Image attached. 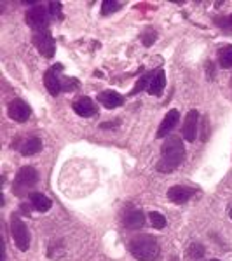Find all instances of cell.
<instances>
[{
	"instance_id": "obj_1",
	"label": "cell",
	"mask_w": 232,
	"mask_h": 261,
	"mask_svg": "<svg viewBox=\"0 0 232 261\" xmlns=\"http://www.w3.org/2000/svg\"><path fill=\"white\" fill-rule=\"evenodd\" d=\"M183 157H185V148H183L182 138L170 136L164 141V145L161 148V159H159V162H157V171L173 172L182 164Z\"/></svg>"
},
{
	"instance_id": "obj_2",
	"label": "cell",
	"mask_w": 232,
	"mask_h": 261,
	"mask_svg": "<svg viewBox=\"0 0 232 261\" xmlns=\"http://www.w3.org/2000/svg\"><path fill=\"white\" fill-rule=\"evenodd\" d=\"M159 251V242L152 235H138L129 242V252L140 261L157 259Z\"/></svg>"
},
{
	"instance_id": "obj_3",
	"label": "cell",
	"mask_w": 232,
	"mask_h": 261,
	"mask_svg": "<svg viewBox=\"0 0 232 261\" xmlns=\"http://www.w3.org/2000/svg\"><path fill=\"white\" fill-rule=\"evenodd\" d=\"M11 235L19 251H28V247H30V233H28L25 221L21 220L18 214H12L11 218Z\"/></svg>"
},
{
	"instance_id": "obj_4",
	"label": "cell",
	"mask_w": 232,
	"mask_h": 261,
	"mask_svg": "<svg viewBox=\"0 0 232 261\" xmlns=\"http://www.w3.org/2000/svg\"><path fill=\"white\" fill-rule=\"evenodd\" d=\"M39 181V172L33 169L32 166H25L21 167L16 174V179H14V190L16 192H21V190H28L32 188L33 185H37Z\"/></svg>"
},
{
	"instance_id": "obj_5",
	"label": "cell",
	"mask_w": 232,
	"mask_h": 261,
	"mask_svg": "<svg viewBox=\"0 0 232 261\" xmlns=\"http://www.w3.org/2000/svg\"><path fill=\"white\" fill-rule=\"evenodd\" d=\"M33 45L45 58H53L54 53H56V44H54V39L51 37V33L48 30L37 32L33 35Z\"/></svg>"
},
{
	"instance_id": "obj_6",
	"label": "cell",
	"mask_w": 232,
	"mask_h": 261,
	"mask_svg": "<svg viewBox=\"0 0 232 261\" xmlns=\"http://www.w3.org/2000/svg\"><path fill=\"white\" fill-rule=\"evenodd\" d=\"M25 19H27V23L30 28L42 32V28H45L49 23V14L44 6H33L32 9H28Z\"/></svg>"
},
{
	"instance_id": "obj_7",
	"label": "cell",
	"mask_w": 232,
	"mask_h": 261,
	"mask_svg": "<svg viewBox=\"0 0 232 261\" xmlns=\"http://www.w3.org/2000/svg\"><path fill=\"white\" fill-rule=\"evenodd\" d=\"M7 113L14 122H27L30 119L32 110L23 99H14L9 103V108H7Z\"/></svg>"
},
{
	"instance_id": "obj_8",
	"label": "cell",
	"mask_w": 232,
	"mask_h": 261,
	"mask_svg": "<svg viewBox=\"0 0 232 261\" xmlns=\"http://www.w3.org/2000/svg\"><path fill=\"white\" fill-rule=\"evenodd\" d=\"M197 129H199V112L189 110V113L185 115V122H183V138L191 143L196 141Z\"/></svg>"
},
{
	"instance_id": "obj_9",
	"label": "cell",
	"mask_w": 232,
	"mask_h": 261,
	"mask_svg": "<svg viewBox=\"0 0 232 261\" xmlns=\"http://www.w3.org/2000/svg\"><path fill=\"white\" fill-rule=\"evenodd\" d=\"M72 108H74V112L77 113L79 117H84V119H87V117H92V115L98 113L96 105L92 103V99L87 98V96H82V98L75 99L74 105H72Z\"/></svg>"
},
{
	"instance_id": "obj_10",
	"label": "cell",
	"mask_w": 232,
	"mask_h": 261,
	"mask_svg": "<svg viewBox=\"0 0 232 261\" xmlns=\"http://www.w3.org/2000/svg\"><path fill=\"white\" fill-rule=\"evenodd\" d=\"M194 192L192 188L189 187H182V185H176V187H171L170 190H168V199H170L173 204H178L182 205L185 202H189L194 197Z\"/></svg>"
},
{
	"instance_id": "obj_11",
	"label": "cell",
	"mask_w": 232,
	"mask_h": 261,
	"mask_svg": "<svg viewBox=\"0 0 232 261\" xmlns=\"http://www.w3.org/2000/svg\"><path fill=\"white\" fill-rule=\"evenodd\" d=\"M180 120V112L178 110H170L166 113V117L163 119L161 125H159V130H157V138H166L168 134L171 133L173 129L176 127Z\"/></svg>"
},
{
	"instance_id": "obj_12",
	"label": "cell",
	"mask_w": 232,
	"mask_h": 261,
	"mask_svg": "<svg viewBox=\"0 0 232 261\" xmlns=\"http://www.w3.org/2000/svg\"><path fill=\"white\" fill-rule=\"evenodd\" d=\"M98 101L103 105L105 108L113 110V108L121 107V105L124 103V96H121L119 92H115V91H103L98 96Z\"/></svg>"
},
{
	"instance_id": "obj_13",
	"label": "cell",
	"mask_w": 232,
	"mask_h": 261,
	"mask_svg": "<svg viewBox=\"0 0 232 261\" xmlns=\"http://www.w3.org/2000/svg\"><path fill=\"white\" fill-rule=\"evenodd\" d=\"M145 223V214L140 209H131L128 211V214L124 216V226L128 230H140Z\"/></svg>"
},
{
	"instance_id": "obj_14",
	"label": "cell",
	"mask_w": 232,
	"mask_h": 261,
	"mask_svg": "<svg viewBox=\"0 0 232 261\" xmlns=\"http://www.w3.org/2000/svg\"><path fill=\"white\" fill-rule=\"evenodd\" d=\"M164 87H166V73H164V70H157V73L154 75V79L147 87V92L152 96H159L164 91Z\"/></svg>"
},
{
	"instance_id": "obj_15",
	"label": "cell",
	"mask_w": 232,
	"mask_h": 261,
	"mask_svg": "<svg viewBox=\"0 0 232 261\" xmlns=\"http://www.w3.org/2000/svg\"><path fill=\"white\" fill-rule=\"evenodd\" d=\"M40 150H42V140H40V138H37V136L28 138V140L19 146V151H21V155H23V157L35 155V153H39Z\"/></svg>"
},
{
	"instance_id": "obj_16",
	"label": "cell",
	"mask_w": 232,
	"mask_h": 261,
	"mask_svg": "<svg viewBox=\"0 0 232 261\" xmlns=\"http://www.w3.org/2000/svg\"><path fill=\"white\" fill-rule=\"evenodd\" d=\"M44 84H45L48 91H49L53 96H58V94L61 92V82H60V79L56 77V70H54V68H51V70L45 71V75H44Z\"/></svg>"
},
{
	"instance_id": "obj_17",
	"label": "cell",
	"mask_w": 232,
	"mask_h": 261,
	"mask_svg": "<svg viewBox=\"0 0 232 261\" xmlns=\"http://www.w3.org/2000/svg\"><path fill=\"white\" fill-rule=\"evenodd\" d=\"M30 200H32V207L37 209V211H40V213H48L51 209V205H53L48 197H45L44 193H39V192L32 193Z\"/></svg>"
},
{
	"instance_id": "obj_18",
	"label": "cell",
	"mask_w": 232,
	"mask_h": 261,
	"mask_svg": "<svg viewBox=\"0 0 232 261\" xmlns=\"http://www.w3.org/2000/svg\"><path fill=\"white\" fill-rule=\"evenodd\" d=\"M218 63L222 68H232V45H225L218 50Z\"/></svg>"
},
{
	"instance_id": "obj_19",
	"label": "cell",
	"mask_w": 232,
	"mask_h": 261,
	"mask_svg": "<svg viewBox=\"0 0 232 261\" xmlns=\"http://www.w3.org/2000/svg\"><path fill=\"white\" fill-rule=\"evenodd\" d=\"M122 4L117 2V0H103L101 2V14L103 16H108V14H113V12H117L121 9Z\"/></svg>"
},
{
	"instance_id": "obj_20",
	"label": "cell",
	"mask_w": 232,
	"mask_h": 261,
	"mask_svg": "<svg viewBox=\"0 0 232 261\" xmlns=\"http://www.w3.org/2000/svg\"><path fill=\"white\" fill-rule=\"evenodd\" d=\"M187 254H189V258H191V259H201L202 256L206 254V249H204V246H202V244L194 242V244L189 246Z\"/></svg>"
},
{
	"instance_id": "obj_21",
	"label": "cell",
	"mask_w": 232,
	"mask_h": 261,
	"mask_svg": "<svg viewBox=\"0 0 232 261\" xmlns=\"http://www.w3.org/2000/svg\"><path fill=\"white\" fill-rule=\"evenodd\" d=\"M154 75H155V73H152V71H149V73L143 75V77L140 79V81L136 82V86H134V89L131 91V96H133V94H136V92L143 91V89H147V87H149V84H150V81H152V79H154Z\"/></svg>"
},
{
	"instance_id": "obj_22",
	"label": "cell",
	"mask_w": 232,
	"mask_h": 261,
	"mask_svg": "<svg viewBox=\"0 0 232 261\" xmlns=\"http://www.w3.org/2000/svg\"><path fill=\"white\" fill-rule=\"evenodd\" d=\"M149 218H150V223H152V226H154V228L163 230L164 226H166V218H164L161 213L152 211V213L149 214Z\"/></svg>"
},
{
	"instance_id": "obj_23",
	"label": "cell",
	"mask_w": 232,
	"mask_h": 261,
	"mask_svg": "<svg viewBox=\"0 0 232 261\" xmlns=\"http://www.w3.org/2000/svg\"><path fill=\"white\" fill-rule=\"evenodd\" d=\"M155 39H157V33L152 30V28H147L142 35V40H143V45H145V47H150V45L155 42Z\"/></svg>"
},
{
	"instance_id": "obj_24",
	"label": "cell",
	"mask_w": 232,
	"mask_h": 261,
	"mask_svg": "<svg viewBox=\"0 0 232 261\" xmlns=\"http://www.w3.org/2000/svg\"><path fill=\"white\" fill-rule=\"evenodd\" d=\"M217 23L220 24L222 30H227V32H232V14L229 18H223V19H217Z\"/></svg>"
},
{
	"instance_id": "obj_25",
	"label": "cell",
	"mask_w": 232,
	"mask_h": 261,
	"mask_svg": "<svg viewBox=\"0 0 232 261\" xmlns=\"http://www.w3.org/2000/svg\"><path fill=\"white\" fill-rule=\"evenodd\" d=\"M49 11L53 16H58V18H61V2H51L49 4Z\"/></svg>"
},
{
	"instance_id": "obj_26",
	"label": "cell",
	"mask_w": 232,
	"mask_h": 261,
	"mask_svg": "<svg viewBox=\"0 0 232 261\" xmlns=\"http://www.w3.org/2000/svg\"><path fill=\"white\" fill-rule=\"evenodd\" d=\"M229 216H230V220H232V204L229 205Z\"/></svg>"
},
{
	"instance_id": "obj_27",
	"label": "cell",
	"mask_w": 232,
	"mask_h": 261,
	"mask_svg": "<svg viewBox=\"0 0 232 261\" xmlns=\"http://www.w3.org/2000/svg\"><path fill=\"white\" fill-rule=\"evenodd\" d=\"M208 261H220V259H208Z\"/></svg>"
}]
</instances>
